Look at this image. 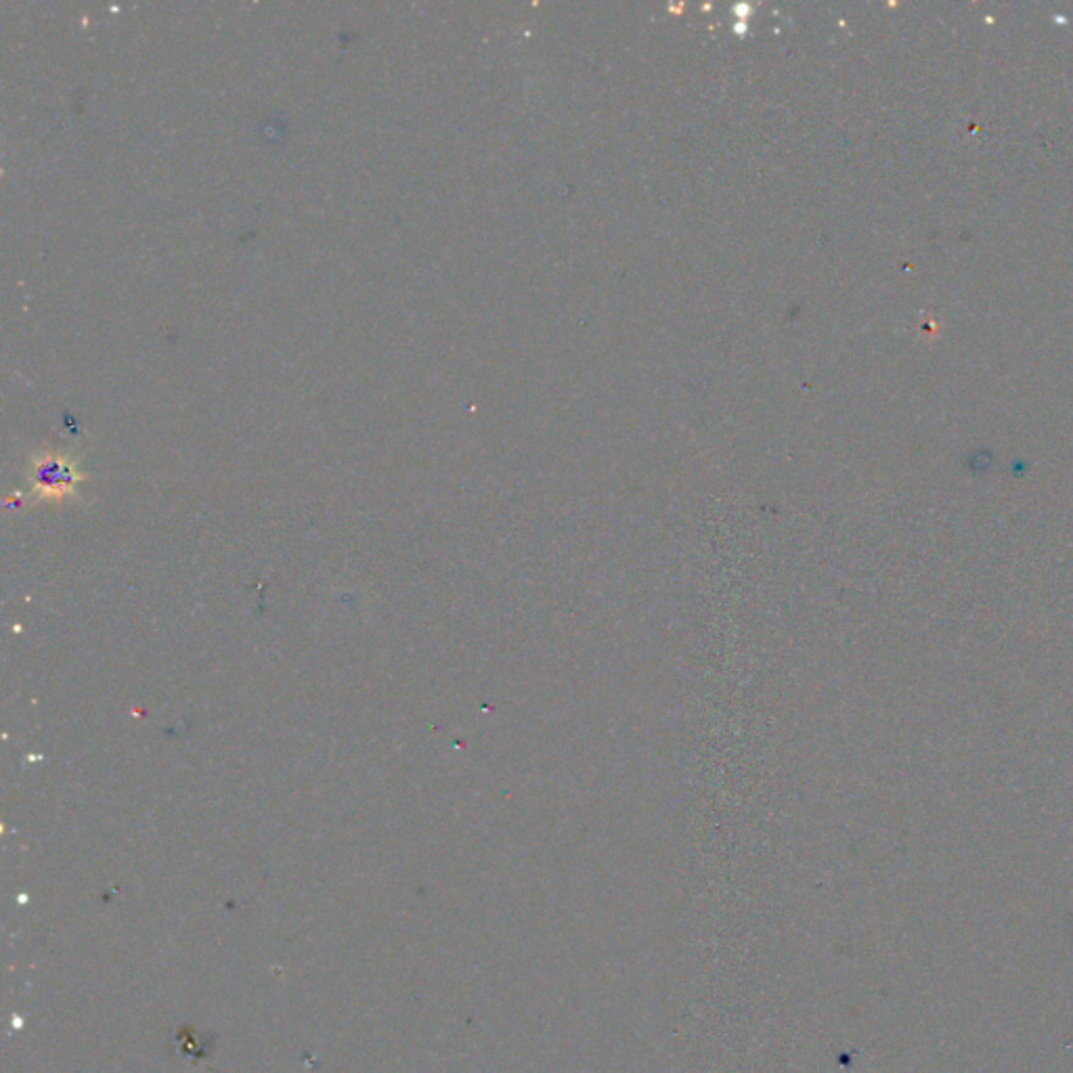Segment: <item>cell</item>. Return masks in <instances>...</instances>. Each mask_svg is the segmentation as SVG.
I'll return each instance as SVG.
<instances>
[{
    "label": "cell",
    "instance_id": "6da1fadb",
    "mask_svg": "<svg viewBox=\"0 0 1073 1073\" xmlns=\"http://www.w3.org/2000/svg\"><path fill=\"white\" fill-rule=\"evenodd\" d=\"M78 483V474L65 462L63 457L47 455L36 462L32 472V485L36 491L47 499H61L68 493H72L74 485Z\"/></svg>",
    "mask_w": 1073,
    "mask_h": 1073
}]
</instances>
